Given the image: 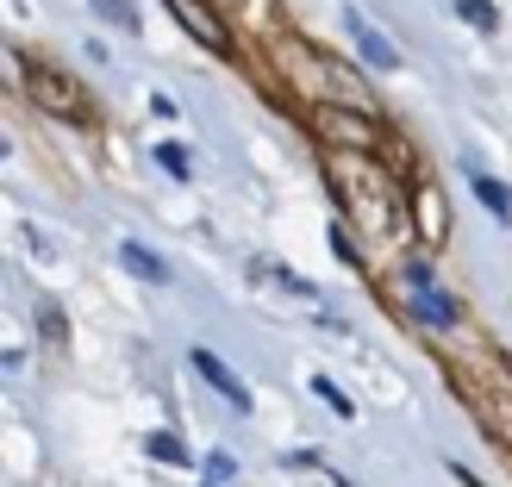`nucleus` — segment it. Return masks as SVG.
<instances>
[{"label":"nucleus","instance_id":"f03ea898","mask_svg":"<svg viewBox=\"0 0 512 487\" xmlns=\"http://www.w3.org/2000/svg\"><path fill=\"white\" fill-rule=\"evenodd\" d=\"M406 294H413V306H419V319L425 325H456V300L438 288V281H431V269L425 263H406Z\"/></svg>","mask_w":512,"mask_h":487},{"label":"nucleus","instance_id":"423d86ee","mask_svg":"<svg viewBox=\"0 0 512 487\" xmlns=\"http://www.w3.org/2000/svg\"><path fill=\"white\" fill-rule=\"evenodd\" d=\"M350 32H356V44H363V57H369L375 69H394V44H388V38H381V32H375V25L363 19V13H356V19H350Z\"/></svg>","mask_w":512,"mask_h":487},{"label":"nucleus","instance_id":"ddd939ff","mask_svg":"<svg viewBox=\"0 0 512 487\" xmlns=\"http://www.w3.org/2000/svg\"><path fill=\"white\" fill-rule=\"evenodd\" d=\"M313 388H319V400L331 406V413H344V419H350V400H344L338 388H331V381H313Z\"/></svg>","mask_w":512,"mask_h":487},{"label":"nucleus","instance_id":"f8f14e48","mask_svg":"<svg viewBox=\"0 0 512 487\" xmlns=\"http://www.w3.org/2000/svg\"><path fill=\"white\" fill-rule=\"evenodd\" d=\"M157 163H163V169L175 175V182H182V175H188V157H182V150H175V144H169V150H157Z\"/></svg>","mask_w":512,"mask_h":487},{"label":"nucleus","instance_id":"1a4fd4ad","mask_svg":"<svg viewBox=\"0 0 512 487\" xmlns=\"http://www.w3.org/2000/svg\"><path fill=\"white\" fill-rule=\"evenodd\" d=\"M94 7H100V19L125 25V32H138V13H132V0H94Z\"/></svg>","mask_w":512,"mask_h":487},{"label":"nucleus","instance_id":"9d476101","mask_svg":"<svg viewBox=\"0 0 512 487\" xmlns=\"http://www.w3.org/2000/svg\"><path fill=\"white\" fill-rule=\"evenodd\" d=\"M456 13H463L475 32H494V7H488V0H456Z\"/></svg>","mask_w":512,"mask_h":487},{"label":"nucleus","instance_id":"7ed1b4c3","mask_svg":"<svg viewBox=\"0 0 512 487\" xmlns=\"http://www.w3.org/2000/svg\"><path fill=\"white\" fill-rule=\"evenodd\" d=\"M194 369H200V381H207V388H213L225 406H238V413H250V388H244V381H238L232 369L219 363L213 350H194Z\"/></svg>","mask_w":512,"mask_h":487},{"label":"nucleus","instance_id":"9b49d317","mask_svg":"<svg viewBox=\"0 0 512 487\" xmlns=\"http://www.w3.org/2000/svg\"><path fill=\"white\" fill-rule=\"evenodd\" d=\"M150 456H157V463H188V450L169 438V431H157V438H150Z\"/></svg>","mask_w":512,"mask_h":487},{"label":"nucleus","instance_id":"6e6552de","mask_svg":"<svg viewBox=\"0 0 512 487\" xmlns=\"http://www.w3.org/2000/svg\"><path fill=\"white\" fill-rule=\"evenodd\" d=\"M475 194H481V207H494L500 219H512V194L500 182H488V175H475Z\"/></svg>","mask_w":512,"mask_h":487},{"label":"nucleus","instance_id":"0eeeda50","mask_svg":"<svg viewBox=\"0 0 512 487\" xmlns=\"http://www.w3.org/2000/svg\"><path fill=\"white\" fill-rule=\"evenodd\" d=\"M119 263L132 269L138 281H169V263H157V256H150L144 244H119Z\"/></svg>","mask_w":512,"mask_h":487},{"label":"nucleus","instance_id":"20e7f679","mask_svg":"<svg viewBox=\"0 0 512 487\" xmlns=\"http://www.w3.org/2000/svg\"><path fill=\"white\" fill-rule=\"evenodd\" d=\"M169 7H175V19H182V25H188V32H194L200 44H207V50H232V38H225V25H219L207 7H200V0H169Z\"/></svg>","mask_w":512,"mask_h":487},{"label":"nucleus","instance_id":"39448f33","mask_svg":"<svg viewBox=\"0 0 512 487\" xmlns=\"http://www.w3.org/2000/svg\"><path fill=\"white\" fill-rule=\"evenodd\" d=\"M319 125H325L331 138H344V144H363V150H375V125H369V119H344L338 107H331V113H319Z\"/></svg>","mask_w":512,"mask_h":487},{"label":"nucleus","instance_id":"f257e3e1","mask_svg":"<svg viewBox=\"0 0 512 487\" xmlns=\"http://www.w3.org/2000/svg\"><path fill=\"white\" fill-rule=\"evenodd\" d=\"M25 88H32V100H38V107H50V113H69V119H88V113H94L88 94L75 88L69 75L44 69V63H25Z\"/></svg>","mask_w":512,"mask_h":487}]
</instances>
